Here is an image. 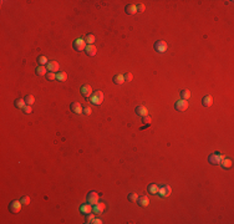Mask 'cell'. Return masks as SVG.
<instances>
[{"label": "cell", "instance_id": "12", "mask_svg": "<svg viewBox=\"0 0 234 224\" xmlns=\"http://www.w3.org/2000/svg\"><path fill=\"white\" fill-rule=\"evenodd\" d=\"M59 62L58 61H50L49 64H48V70L50 71V72H59Z\"/></svg>", "mask_w": 234, "mask_h": 224}, {"label": "cell", "instance_id": "23", "mask_svg": "<svg viewBox=\"0 0 234 224\" xmlns=\"http://www.w3.org/2000/svg\"><path fill=\"white\" fill-rule=\"evenodd\" d=\"M181 97H182V100L188 101L189 98H191V91H189V90H183V91H181Z\"/></svg>", "mask_w": 234, "mask_h": 224}, {"label": "cell", "instance_id": "28", "mask_svg": "<svg viewBox=\"0 0 234 224\" xmlns=\"http://www.w3.org/2000/svg\"><path fill=\"white\" fill-rule=\"evenodd\" d=\"M20 202H21V204L23 206H29L30 204V197H28V196H24L21 199H20Z\"/></svg>", "mask_w": 234, "mask_h": 224}, {"label": "cell", "instance_id": "21", "mask_svg": "<svg viewBox=\"0 0 234 224\" xmlns=\"http://www.w3.org/2000/svg\"><path fill=\"white\" fill-rule=\"evenodd\" d=\"M35 72H36V75H38V76H44V75H46V72H48V70H46V67H45V66L40 65V66L36 67Z\"/></svg>", "mask_w": 234, "mask_h": 224}, {"label": "cell", "instance_id": "1", "mask_svg": "<svg viewBox=\"0 0 234 224\" xmlns=\"http://www.w3.org/2000/svg\"><path fill=\"white\" fill-rule=\"evenodd\" d=\"M90 98H91V102L93 105H101L103 102V93H102V91H96L92 93Z\"/></svg>", "mask_w": 234, "mask_h": 224}, {"label": "cell", "instance_id": "22", "mask_svg": "<svg viewBox=\"0 0 234 224\" xmlns=\"http://www.w3.org/2000/svg\"><path fill=\"white\" fill-rule=\"evenodd\" d=\"M158 189H159V187L156 183H152L148 186V192L151 194H158Z\"/></svg>", "mask_w": 234, "mask_h": 224}, {"label": "cell", "instance_id": "24", "mask_svg": "<svg viewBox=\"0 0 234 224\" xmlns=\"http://www.w3.org/2000/svg\"><path fill=\"white\" fill-rule=\"evenodd\" d=\"M25 106H26V102H25L24 98H19V100L15 101V107H18V108H24Z\"/></svg>", "mask_w": 234, "mask_h": 224}, {"label": "cell", "instance_id": "8", "mask_svg": "<svg viewBox=\"0 0 234 224\" xmlns=\"http://www.w3.org/2000/svg\"><path fill=\"white\" fill-rule=\"evenodd\" d=\"M105 208H106L105 203L98 202V203H96V204H93V207H92V212L95 213V214L100 215V214H102V213H103V210H105Z\"/></svg>", "mask_w": 234, "mask_h": 224}, {"label": "cell", "instance_id": "34", "mask_svg": "<svg viewBox=\"0 0 234 224\" xmlns=\"http://www.w3.org/2000/svg\"><path fill=\"white\" fill-rule=\"evenodd\" d=\"M93 218H95V215L92 214V212L88 213V214H86V223H92Z\"/></svg>", "mask_w": 234, "mask_h": 224}, {"label": "cell", "instance_id": "25", "mask_svg": "<svg viewBox=\"0 0 234 224\" xmlns=\"http://www.w3.org/2000/svg\"><path fill=\"white\" fill-rule=\"evenodd\" d=\"M56 79H58L59 81H61V82H64V81L67 80V74H66V72H58Z\"/></svg>", "mask_w": 234, "mask_h": 224}, {"label": "cell", "instance_id": "29", "mask_svg": "<svg viewBox=\"0 0 234 224\" xmlns=\"http://www.w3.org/2000/svg\"><path fill=\"white\" fill-rule=\"evenodd\" d=\"M38 62H39L40 65L44 66L45 64H48V59H46V56H43V55H41V56L38 57Z\"/></svg>", "mask_w": 234, "mask_h": 224}, {"label": "cell", "instance_id": "6", "mask_svg": "<svg viewBox=\"0 0 234 224\" xmlns=\"http://www.w3.org/2000/svg\"><path fill=\"white\" fill-rule=\"evenodd\" d=\"M174 108H176L177 111H179V112L186 111L187 108H188V101H186V100H179V101H177V102L174 103Z\"/></svg>", "mask_w": 234, "mask_h": 224}, {"label": "cell", "instance_id": "32", "mask_svg": "<svg viewBox=\"0 0 234 224\" xmlns=\"http://www.w3.org/2000/svg\"><path fill=\"white\" fill-rule=\"evenodd\" d=\"M123 79H124V82H131L132 79H133V76H132L131 72H127V74L123 75Z\"/></svg>", "mask_w": 234, "mask_h": 224}, {"label": "cell", "instance_id": "33", "mask_svg": "<svg viewBox=\"0 0 234 224\" xmlns=\"http://www.w3.org/2000/svg\"><path fill=\"white\" fill-rule=\"evenodd\" d=\"M82 113H85L86 116H90V114L92 113L91 107H90V106H86V107H84V110H82Z\"/></svg>", "mask_w": 234, "mask_h": 224}, {"label": "cell", "instance_id": "20", "mask_svg": "<svg viewBox=\"0 0 234 224\" xmlns=\"http://www.w3.org/2000/svg\"><path fill=\"white\" fill-rule=\"evenodd\" d=\"M112 81H113V84H116V85H122L123 82H124L123 75H122V74H117V75H115V76H113V79H112Z\"/></svg>", "mask_w": 234, "mask_h": 224}, {"label": "cell", "instance_id": "4", "mask_svg": "<svg viewBox=\"0 0 234 224\" xmlns=\"http://www.w3.org/2000/svg\"><path fill=\"white\" fill-rule=\"evenodd\" d=\"M72 46H74V49L76 51H82L86 49V41H85V39H76L74 41V44H72Z\"/></svg>", "mask_w": 234, "mask_h": 224}, {"label": "cell", "instance_id": "19", "mask_svg": "<svg viewBox=\"0 0 234 224\" xmlns=\"http://www.w3.org/2000/svg\"><path fill=\"white\" fill-rule=\"evenodd\" d=\"M134 112H136L138 116H147L148 114V111H147V108L144 107V106H137L136 107V110H134Z\"/></svg>", "mask_w": 234, "mask_h": 224}, {"label": "cell", "instance_id": "9", "mask_svg": "<svg viewBox=\"0 0 234 224\" xmlns=\"http://www.w3.org/2000/svg\"><path fill=\"white\" fill-rule=\"evenodd\" d=\"M98 199H100V196H98L96 192H90V193L87 194V203H90L92 206L98 203Z\"/></svg>", "mask_w": 234, "mask_h": 224}, {"label": "cell", "instance_id": "35", "mask_svg": "<svg viewBox=\"0 0 234 224\" xmlns=\"http://www.w3.org/2000/svg\"><path fill=\"white\" fill-rule=\"evenodd\" d=\"M46 77H48V80L53 81V80L56 79V74H54V72H48V74H46Z\"/></svg>", "mask_w": 234, "mask_h": 224}, {"label": "cell", "instance_id": "30", "mask_svg": "<svg viewBox=\"0 0 234 224\" xmlns=\"http://www.w3.org/2000/svg\"><path fill=\"white\" fill-rule=\"evenodd\" d=\"M142 122H143L144 124H147V126H149V124L152 123V118H151L148 114H147V116H143V117H142Z\"/></svg>", "mask_w": 234, "mask_h": 224}, {"label": "cell", "instance_id": "14", "mask_svg": "<svg viewBox=\"0 0 234 224\" xmlns=\"http://www.w3.org/2000/svg\"><path fill=\"white\" fill-rule=\"evenodd\" d=\"M137 203H138L139 207H147L149 204V199H148L147 196H141V197L137 198Z\"/></svg>", "mask_w": 234, "mask_h": 224}, {"label": "cell", "instance_id": "7", "mask_svg": "<svg viewBox=\"0 0 234 224\" xmlns=\"http://www.w3.org/2000/svg\"><path fill=\"white\" fill-rule=\"evenodd\" d=\"M81 93H82V96H84L85 98H90L91 97V95H92V87L90 86V85H87V84H85V85H82L81 86Z\"/></svg>", "mask_w": 234, "mask_h": 224}, {"label": "cell", "instance_id": "36", "mask_svg": "<svg viewBox=\"0 0 234 224\" xmlns=\"http://www.w3.org/2000/svg\"><path fill=\"white\" fill-rule=\"evenodd\" d=\"M136 8H137V13H143V11H144V9H146V6H144V4H138Z\"/></svg>", "mask_w": 234, "mask_h": 224}, {"label": "cell", "instance_id": "16", "mask_svg": "<svg viewBox=\"0 0 234 224\" xmlns=\"http://www.w3.org/2000/svg\"><path fill=\"white\" fill-rule=\"evenodd\" d=\"M202 105H203L204 107H211L213 105V97L211 95L204 96L203 98H202Z\"/></svg>", "mask_w": 234, "mask_h": 224}, {"label": "cell", "instance_id": "37", "mask_svg": "<svg viewBox=\"0 0 234 224\" xmlns=\"http://www.w3.org/2000/svg\"><path fill=\"white\" fill-rule=\"evenodd\" d=\"M23 111H24V113H31V112H33V108H31L30 105H26L23 108Z\"/></svg>", "mask_w": 234, "mask_h": 224}, {"label": "cell", "instance_id": "26", "mask_svg": "<svg viewBox=\"0 0 234 224\" xmlns=\"http://www.w3.org/2000/svg\"><path fill=\"white\" fill-rule=\"evenodd\" d=\"M24 100H25V102H26V105H30V106H31V105H33V103L35 102V97H34L33 95H26Z\"/></svg>", "mask_w": 234, "mask_h": 224}, {"label": "cell", "instance_id": "31", "mask_svg": "<svg viewBox=\"0 0 234 224\" xmlns=\"http://www.w3.org/2000/svg\"><path fill=\"white\" fill-rule=\"evenodd\" d=\"M137 193H134V192H132V193L128 194V201L129 202H137Z\"/></svg>", "mask_w": 234, "mask_h": 224}, {"label": "cell", "instance_id": "13", "mask_svg": "<svg viewBox=\"0 0 234 224\" xmlns=\"http://www.w3.org/2000/svg\"><path fill=\"white\" fill-rule=\"evenodd\" d=\"M220 166L224 169H229V168H232V166H233V161L230 159V158H227V157H224L222 161H220V163H219Z\"/></svg>", "mask_w": 234, "mask_h": 224}, {"label": "cell", "instance_id": "3", "mask_svg": "<svg viewBox=\"0 0 234 224\" xmlns=\"http://www.w3.org/2000/svg\"><path fill=\"white\" fill-rule=\"evenodd\" d=\"M21 202L20 201H11L9 204V210L14 213V214H16V213L20 212V209H21Z\"/></svg>", "mask_w": 234, "mask_h": 224}, {"label": "cell", "instance_id": "11", "mask_svg": "<svg viewBox=\"0 0 234 224\" xmlns=\"http://www.w3.org/2000/svg\"><path fill=\"white\" fill-rule=\"evenodd\" d=\"M154 49L158 51V53H164L166 50H167V43H164V41H157V43L154 44Z\"/></svg>", "mask_w": 234, "mask_h": 224}, {"label": "cell", "instance_id": "15", "mask_svg": "<svg viewBox=\"0 0 234 224\" xmlns=\"http://www.w3.org/2000/svg\"><path fill=\"white\" fill-rule=\"evenodd\" d=\"M80 212L82 213V214H88V213L92 212V204H90V203H85V204H82L80 207Z\"/></svg>", "mask_w": 234, "mask_h": 224}, {"label": "cell", "instance_id": "10", "mask_svg": "<svg viewBox=\"0 0 234 224\" xmlns=\"http://www.w3.org/2000/svg\"><path fill=\"white\" fill-rule=\"evenodd\" d=\"M70 108H71V111L74 112V113H76V114H80V113H82V110H84L80 102H72Z\"/></svg>", "mask_w": 234, "mask_h": 224}, {"label": "cell", "instance_id": "27", "mask_svg": "<svg viewBox=\"0 0 234 224\" xmlns=\"http://www.w3.org/2000/svg\"><path fill=\"white\" fill-rule=\"evenodd\" d=\"M85 41H86L88 45H93V43H95V35H92V34L87 35L86 38H85Z\"/></svg>", "mask_w": 234, "mask_h": 224}, {"label": "cell", "instance_id": "17", "mask_svg": "<svg viewBox=\"0 0 234 224\" xmlns=\"http://www.w3.org/2000/svg\"><path fill=\"white\" fill-rule=\"evenodd\" d=\"M124 11H126V14L128 15H134L137 13V8L134 4H128L126 8H124Z\"/></svg>", "mask_w": 234, "mask_h": 224}, {"label": "cell", "instance_id": "38", "mask_svg": "<svg viewBox=\"0 0 234 224\" xmlns=\"http://www.w3.org/2000/svg\"><path fill=\"white\" fill-rule=\"evenodd\" d=\"M92 223L93 224H102L103 222L100 219V218H93V220H92Z\"/></svg>", "mask_w": 234, "mask_h": 224}, {"label": "cell", "instance_id": "2", "mask_svg": "<svg viewBox=\"0 0 234 224\" xmlns=\"http://www.w3.org/2000/svg\"><path fill=\"white\" fill-rule=\"evenodd\" d=\"M223 158H224V156H223V154L218 153V152H214V153H212L209 157H208V162H209L211 164H219Z\"/></svg>", "mask_w": 234, "mask_h": 224}, {"label": "cell", "instance_id": "5", "mask_svg": "<svg viewBox=\"0 0 234 224\" xmlns=\"http://www.w3.org/2000/svg\"><path fill=\"white\" fill-rule=\"evenodd\" d=\"M171 193H172V188H171L169 186H167V184H164V186H162V187H159V189H158V194L162 197V198H166V197H169L171 196Z\"/></svg>", "mask_w": 234, "mask_h": 224}, {"label": "cell", "instance_id": "18", "mask_svg": "<svg viewBox=\"0 0 234 224\" xmlns=\"http://www.w3.org/2000/svg\"><path fill=\"white\" fill-rule=\"evenodd\" d=\"M85 51H86V54H87L88 56H95L96 53H97V49H96L95 45H87L86 49H85Z\"/></svg>", "mask_w": 234, "mask_h": 224}]
</instances>
